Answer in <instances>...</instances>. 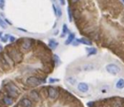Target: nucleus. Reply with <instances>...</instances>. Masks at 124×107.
<instances>
[{
    "label": "nucleus",
    "mask_w": 124,
    "mask_h": 107,
    "mask_svg": "<svg viewBox=\"0 0 124 107\" xmlns=\"http://www.w3.org/2000/svg\"><path fill=\"white\" fill-rule=\"evenodd\" d=\"M10 60H13L15 62H20L23 59V55L22 54L16 49V48H10L9 49V52H8Z\"/></svg>",
    "instance_id": "f257e3e1"
},
{
    "label": "nucleus",
    "mask_w": 124,
    "mask_h": 107,
    "mask_svg": "<svg viewBox=\"0 0 124 107\" xmlns=\"http://www.w3.org/2000/svg\"><path fill=\"white\" fill-rule=\"evenodd\" d=\"M33 39H22L20 41V47L25 52H28L32 49Z\"/></svg>",
    "instance_id": "f03ea898"
},
{
    "label": "nucleus",
    "mask_w": 124,
    "mask_h": 107,
    "mask_svg": "<svg viewBox=\"0 0 124 107\" xmlns=\"http://www.w3.org/2000/svg\"><path fill=\"white\" fill-rule=\"evenodd\" d=\"M43 81H41V79L38 77H36V76H31V77L27 78L26 83L27 85L29 86H32V87H36V86H38L39 84H41Z\"/></svg>",
    "instance_id": "7ed1b4c3"
},
{
    "label": "nucleus",
    "mask_w": 124,
    "mask_h": 107,
    "mask_svg": "<svg viewBox=\"0 0 124 107\" xmlns=\"http://www.w3.org/2000/svg\"><path fill=\"white\" fill-rule=\"evenodd\" d=\"M106 70L108 73L112 74H117L120 73L121 69L118 65H115V64H110V65H107L106 67Z\"/></svg>",
    "instance_id": "20e7f679"
},
{
    "label": "nucleus",
    "mask_w": 124,
    "mask_h": 107,
    "mask_svg": "<svg viewBox=\"0 0 124 107\" xmlns=\"http://www.w3.org/2000/svg\"><path fill=\"white\" fill-rule=\"evenodd\" d=\"M6 90H7L8 93L12 96H16L19 93V90L17 87L13 84V83H9L6 86Z\"/></svg>",
    "instance_id": "39448f33"
},
{
    "label": "nucleus",
    "mask_w": 124,
    "mask_h": 107,
    "mask_svg": "<svg viewBox=\"0 0 124 107\" xmlns=\"http://www.w3.org/2000/svg\"><path fill=\"white\" fill-rule=\"evenodd\" d=\"M47 94H48V96L50 99H54L58 98V91L57 89H55L54 87H52V86H49L47 88Z\"/></svg>",
    "instance_id": "423d86ee"
},
{
    "label": "nucleus",
    "mask_w": 124,
    "mask_h": 107,
    "mask_svg": "<svg viewBox=\"0 0 124 107\" xmlns=\"http://www.w3.org/2000/svg\"><path fill=\"white\" fill-rule=\"evenodd\" d=\"M78 90H79L80 92L82 93H85L89 90V85L86 84V83H84V82H81L78 84Z\"/></svg>",
    "instance_id": "0eeeda50"
},
{
    "label": "nucleus",
    "mask_w": 124,
    "mask_h": 107,
    "mask_svg": "<svg viewBox=\"0 0 124 107\" xmlns=\"http://www.w3.org/2000/svg\"><path fill=\"white\" fill-rule=\"evenodd\" d=\"M0 63L2 64L3 67H4V68H9L10 67L9 60H6L5 56L3 55H0Z\"/></svg>",
    "instance_id": "6e6552de"
},
{
    "label": "nucleus",
    "mask_w": 124,
    "mask_h": 107,
    "mask_svg": "<svg viewBox=\"0 0 124 107\" xmlns=\"http://www.w3.org/2000/svg\"><path fill=\"white\" fill-rule=\"evenodd\" d=\"M20 103L23 105V107H33L32 102L27 98H23L20 101Z\"/></svg>",
    "instance_id": "1a4fd4ad"
},
{
    "label": "nucleus",
    "mask_w": 124,
    "mask_h": 107,
    "mask_svg": "<svg viewBox=\"0 0 124 107\" xmlns=\"http://www.w3.org/2000/svg\"><path fill=\"white\" fill-rule=\"evenodd\" d=\"M82 70L85 71H91V70H95V66L92 64H86V65H83Z\"/></svg>",
    "instance_id": "9d476101"
},
{
    "label": "nucleus",
    "mask_w": 124,
    "mask_h": 107,
    "mask_svg": "<svg viewBox=\"0 0 124 107\" xmlns=\"http://www.w3.org/2000/svg\"><path fill=\"white\" fill-rule=\"evenodd\" d=\"M116 88L118 90H122L124 88V79H119L116 83Z\"/></svg>",
    "instance_id": "9b49d317"
},
{
    "label": "nucleus",
    "mask_w": 124,
    "mask_h": 107,
    "mask_svg": "<svg viewBox=\"0 0 124 107\" xmlns=\"http://www.w3.org/2000/svg\"><path fill=\"white\" fill-rule=\"evenodd\" d=\"M48 45H49V47H50L52 49H55L57 47H58V42H56V41L54 40V39H50Z\"/></svg>",
    "instance_id": "f8f14e48"
},
{
    "label": "nucleus",
    "mask_w": 124,
    "mask_h": 107,
    "mask_svg": "<svg viewBox=\"0 0 124 107\" xmlns=\"http://www.w3.org/2000/svg\"><path fill=\"white\" fill-rule=\"evenodd\" d=\"M79 43L84 44H86V45H92V42L90 40H89L88 39H85V38H82V39H78Z\"/></svg>",
    "instance_id": "ddd939ff"
},
{
    "label": "nucleus",
    "mask_w": 124,
    "mask_h": 107,
    "mask_svg": "<svg viewBox=\"0 0 124 107\" xmlns=\"http://www.w3.org/2000/svg\"><path fill=\"white\" fill-rule=\"evenodd\" d=\"M3 102H4L5 105H10L13 104V100H12V98H10L9 96H5L4 99H3Z\"/></svg>",
    "instance_id": "4468645a"
},
{
    "label": "nucleus",
    "mask_w": 124,
    "mask_h": 107,
    "mask_svg": "<svg viewBox=\"0 0 124 107\" xmlns=\"http://www.w3.org/2000/svg\"><path fill=\"white\" fill-rule=\"evenodd\" d=\"M86 51L88 52V55H96V53H97V50L95 48H87L86 49Z\"/></svg>",
    "instance_id": "2eb2a0df"
},
{
    "label": "nucleus",
    "mask_w": 124,
    "mask_h": 107,
    "mask_svg": "<svg viewBox=\"0 0 124 107\" xmlns=\"http://www.w3.org/2000/svg\"><path fill=\"white\" fill-rule=\"evenodd\" d=\"M74 33H70L69 34V36H68V39L66 40V42H65V44H71V43L73 42V41L74 40Z\"/></svg>",
    "instance_id": "dca6fc26"
},
{
    "label": "nucleus",
    "mask_w": 124,
    "mask_h": 107,
    "mask_svg": "<svg viewBox=\"0 0 124 107\" xmlns=\"http://www.w3.org/2000/svg\"><path fill=\"white\" fill-rule=\"evenodd\" d=\"M31 97L34 100H36V101H38V100H39V95H38L37 92H36V90H33V91L31 92Z\"/></svg>",
    "instance_id": "f3484780"
},
{
    "label": "nucleus",
    "mask_w": 124,
    "mask_h": 107,
    "mask_svg": "<svg viewBox=\"0 0 124 107\" xmlns=\"http://www.w3.org/2000/svg\"><path fill=\"white\" fill-rule=\"evenodd\" d=\"M68 82L69 83V84H76V82H77V80H76V79H74V77H69L68 79Z\"/></svg>",
    "instance_id": "a211bd4d"
},
{
    "label": "nucleus",
    "mask_w": 124,
    "mask_h": 107,
    "mask_svg": "<svg viewBox=\"0 0 124 107\" xmlns=\"http://www.w3.org/2000/svg\"><path fill=\"white\" fill-rule=\"evenodd\" d=\"M0 26L2 27L3 28H7V24H6L5 22L3 20V19L1 17H0Z\"/></svg>",
    "instance_id": "6ab92c4d"
},
{
    "label": "nucleus",
    "mask_w": 124,
    "mask_h": 107,
    "mask_svg": "<svg viewBox=\"0 0 124 107\" xmlns=\"http://www.w3.org/2000/svg\"><path fill=\"white\" fill-rule=\"evenodd\" d=\"M68 32V28H67V25L66 24H63V34L61 35L62 37H64L65 34L67 33Z\"/></svg>",
    "instance_id": "aec40b11"
},
{
    "label": "nucleus",
    "mask_w": 124,
    "mask_h": 107,
    "mask_svg": "<svg viewBox=\"0 0 124 107\" xmlns=\"http://www.w3.org/2000/svg\"><path fill=\"white\" fill-rule=\"evenodd\" d=\"M68 18H69V21H72L73 18H72V13H71V9L68 8Z\"/></svg>",
    "instance_id": "412c9836"
},
{
    "label": "nucleus",
    "mask_w": 124,
    "mask_h": 107,
    "mask_svg": "<svg viewBox=\"0 0 124 107\" xmlns=\"http://www.w3.org/2000/svg\"><path fill=\"white\" fill-rule=\"evenodd\" d=\"M57 15H58V17H61L62 16V11L59 7H58V9H57Z\"/></svg>",
    "instance_id": "4be33fe9"
},
{
    "label": "nucleus",
    "mask_w": 124,
    "mask_h": 107,
    "mask_svg": "<svg viewBox=\"0 0 124 107\" xmlns=\"http://www.w3.org/2000/svg\"><path fill=\"white\" fill-rule=\"evenodd\" d=\"M0 9H4V0H1V2H0Z\"/></svg>",
    "instance_id": "5701e85b"
},
{
    "label": "nucleus",
    "mask_w": 124,
    "mask_h": 107,
    "mask_svg": "<svg viewBox=\"0 0 124 107\" xmlns=\"http://www.w3.org/2000/svg\"><path fill=\"white\" fill-rule=\"evenodd\" d=\"M57 81H58V79H52V78H51V79H49V82H50V83H54V82H57Z\"/></svg>",
    "instance_id": "b1692460"
},
{
    "label": "nucleus",
    "mask_w": 124,
    "mask_h": 107,
    "mask_svg": "<svg viewBox=\"0 0 124 107\" xmlns=\"http://www.w3.org/2000/svg\"><path fill=\"white\" fill-rule=\"evenodd\" d=\"M9 39H10V41H11V42H15V37H10V38H9Z\"/></svg>",
    "instance_id": "393cba45"
},
{
    "label": "nucleus",
    "mask_w": 124,
    "mask_h": 107,
    "mask_svg": "<svg viewBox=\"0 0 124 107\" xmlns=\"http://www.w3.org/2000/svg\"><path fill=\"white\" fill-rule=\"evenodd\" d=\"M59 1H60V3H61L62 5H64L65 4V0H59Z\"/></svg>",
    "instance_id": "a878e982"
},
{
    "label": "nucleus",
    "mask_w": 124,
    "mask_h": 107,
    "mask_svg": "<svg viewBox=\"0 0 124 107\" xmlns=\"http://www.w3.org/2000/svg\"><path fill=\"white\" fill-rule=\"evenodd\" d=\"M7 37H8V36H6L5 38H2V40H3V42H6V41H7Z\"/></svg>",
    "instance_id": "bb28decb"
},
{
    "label": "nucleus",
    "mask_w": 124,
    "mask_h": 107,
    "mask_svg": "<svg viewBox=\"0 0 124 107\" xmlns=\"http://www.w3.org/2000/svg\"><path fill=\"white\" fill-rule=\"evenodd\" d=\"M122 2H123V3H124V0H122Z\"/></svg>",
    "instance_id": "cd10ccee"
},
{
    "label": "nucleus",
    "mask_w": 124,
    "mask_h": 107,
    "mask_svg": "<svg viewBox=\"0 0 124 107\" xmlns=\"http://www.w3.org/2000/svg\"><path fill=\"white\" fill-rule=\"evenodd\" d=\"M0 2H1V0H0Z\"/></svg>",
    "instance_id": "c85d7f7f"
}]
</instances>
